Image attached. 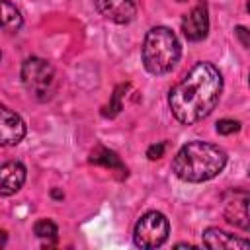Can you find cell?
<instances>
[{"mask_svg":"<svg viewBox=\"0 0 250 250\" xmlns=\"http://www.w3.org/2000/svg\"><path fill=\"white\" fill-rule=\"evenodd\" d=\"M170 223L160 211H146L133 229V242L137 248H158L168 240Z\"/></svg>","mask_w":250,"mask_h":250,"instance_id":"5","label":"cell"},{"mask_svg":"<svg viewBox=\"0 0 250 250\" xmlns=\"http://www.w3.org/2000/svg\"><path fill=\"white\" fill-rule=\"evenodd\" d=\"M90 164H100V166H105V168H109V170H117V172H121V176H127V166L121 162V158L113 152V150H109V148H105V146H102V145H98L92 152H90Z\"/></svg>","mask_w":250,"mask_h":250,"instance_id":"12","label":"cell"},{"mask_svg":"<svg viewBox=\"0 0 250 250\" xmlns=\"http://www.w3.org/2000/svg\"><path fill=\"white\" fill-rule=\"evenodd\" d=\"M25 121L0 104V146H16L23 137H25Z\"/></svg>","mask_w":250,"mask_h":250,"instance_id":"7","label":"cell"},{"mask_svg":"<svg viewBox=\"0 0 250 250\" xmlns=\"http://www.w3.org/2000/svg\"><path fill=\"white\" fill-rule=\"evenodd\" d=\"M21 84L37 102H49L57 90V74L49 61L27 57L21 62Z\"/></svg>","mask_w":250,"mask_h":250,"instance_id":"4","label":"cell"},{"mask_svg":"<svg viewBox=\"0 0 250 250\" xmlns=\"http://www.w3.org/2000/svg\"><path fill=\"white\" fill-rule=\"evenodd\" d=\"M203 246L211 248V250H246L250 246V242L246 238H238L219 227H209L203 230L201 234Z\"/></svg>","mask_w":250,"mask_h":250,"instance_id":"9","label":"cell"},{"mask_svg":"<svg viewBox=\"0 0 250 250\" xmlns=\"http://www.w3.org/2000/svg\"><path fill=\"white\" fill-rule=\"evenodd\" d=\"M25 178H27V170L21 162L18 160L4 162L0 166V195L8 197V195L18 193L23 188Z\"/></svg>","mask_w":250,"mask_h":250,"instance_id":"10","label":"cell"},{"mask_svg":"<svg viewBox=\"0 0 250 250\" xmlns=\"http://www.w3.org/2000/svg\"><path fill=\"white\" fill-rule=\"evenodd\" d=\"M225 219L230 225H236L244 230H248V193L246 191H234L232 199L227 201L225 205Z\"/></svg>","mask_w":250,"mask_h":250,"instance_id":"11","label":"cell"},{"mask_svg":"<svg viewBox=\"0 0 250 250\" xmlns=\"http://www.w3.org/2000/svg\"><path fill=\"white\" fill-rule=\"evenodd\" d=\"M182 33L191 43L203 41L207 37V33H209V8L205 2H199L197 6H193L182 18Z\"/></svg>","mask_w":250,"mask_h":250,"instance_id":"6","label":"cell"},{"mask_svg":"<svg viewBox=\"0 0 250 250\" xmlns=\"http://www.w3.org/2000/svg\"><path fill=\"white\" fill-rule=\"evenodd\" d=\"M8 242V232L6 230H0V248H4Z\"/></svg>","mask_w":250,"mask_h":250,"instance_id":"19","label":"cell"},{"mask_svg":"<svg viewBox=\"0 0 250 250\" xmlns=\"http://www.w3.org/2000/svg\"><path fill=\"white\" fill-rule=\"evenodd\" d=\"M0 59H2V55H0Z\"/></svg>","mask_w":250,"mask_h":250,"instance_id":"20","label":"cell"},{"mask_svg":"<svg viewBox=\"0 0 250 250\" xmlns=\"http://www.w3.org/2000/svg\"><path fill=\"white\" fill-rule=\"evenodd\" d=\"M223 76L211 62H195L188 74L168 92V107L182 125L205 119L219 104Z\"/></svg>","mask_w":250,"mask_h":250,"instance_id":"1","label":"cell"},{"mask_svg":"<svg viewBox=\"0 0 250 250\" xmlns=\"http://www.w3.org/2000/svg\"><path fill=\"white\" fill-rule=\"evenodd\" d=\"M119 92H121V86L115 88L111 102L102 109V115H104V117H115V115L121 111V94H119Z\"/></svg>","mask_w":250,"mask_h":250,"instance_id":"15","label":"cell"},{"mask_svg":"<svg viewBox=\"0 0 250 250\" xmlns=\"http://www.w3.org/2000/svg\"><path fill=\"white\" fill-rule=\"evenodd\" d=\"M23 25V16L16 4L10 0H0V29L4 31H18Z\"/></svg>","mask_w":250,"mask_h":250,"instance_id":"13","label":"cell"},{"mask_svg":"<svg viewBox=\"0 0 250 250\" xmlns=\"http://www.w3.org/2000/svg\"><path fill=\"white\" fill-rule=\"evenodd\" d=\"M227 166V152L213 143L191 141L186 143L172 160V172L176 178L188 184L209 182Z\"/></svg>","mask_w":250,"mask_h":250,"instance_id":"2","label":"cell"},{"mask_svg":"<svg viewBox=\"0 0 250 250\" xmlns=\"http://www.w3.org/2000/svg\"><path fill=\"white\" fill-rule=\"evenodd\" d=\"M215 129H217L219 135H232V133L240 131V123L234 121V119H221V121H217Z\"/></svg>","mask_w":250,"mask_h":250,"instance_id":"16","label":"cell"},{"mask_svg":"<svg viewBox=\"0 0 250 250\" xmlns=\"http://www.w3.org/2000/svg\"><path fill=\"white\" fill-rule=\"evenodd\" d=\"M96 10L107 21L117 25H125L137 16V6L133 0H96Z\"/></svg>","mask_w":250,"mask_h":250,"instance_id":"8","label":"cell"},{"mask_svg":"<svg viewBox=\"0 0 250 250\" xmlns=\"http://www.w3.org/2000/svg\"><path fill=\"white\" fill-rule=\"evenodd\" d=\"M33 234L41 240H57V234H59V229L57 225L51 221V219H39L35 225H33Z\"/></svg>","mask_w":250,"mask_h":250,"instance_id":"14","label":"cell"},{"mask_svg":"<svg viewBox=\"0 0 250 250\" xmlns=\"http://www.w3.org/2000/svg\"><path fill=\"white\" fill-rule=\"evenodd\" d=\"M164 148H166V145H164V143H158V145H150V146H148V150H146V156H148V160H158V158H162V154H164Z\"/></svg>","mask_w":250,"mask_h":250,"instance_id":"17","label":"cell"},{"mask_svg":"<svg viewBox=\"0 0 250 250\" xmlns=\"http://www.w3.org/2000/svg\"><path fill=\"white\" fill-rule=\"evenodd\" d=\"M180 57H182V45L170 27L156 25L146 31L141 49V59L148 74L154 76L168 74L178 64Z\"/></svg>","mask_w":250,"mask_h":250,"instance_id":"3","label":"cell"},{"mask_svg":"<svg viewBox=\"0 0 250 250\" xmlns=\"http://www.w3.org/2000/svg\"><path fill=\"white\" fill-rule=\"evenodd\" d=\"M234 33L238 35V39L242 41V45H244V47H248V45H250V41H248V31H246V27H242V25H238Z\"/></svg>","mask_w":250,"mask_h":250,"instance_id":"18","label":"cell"}]
</instances>
